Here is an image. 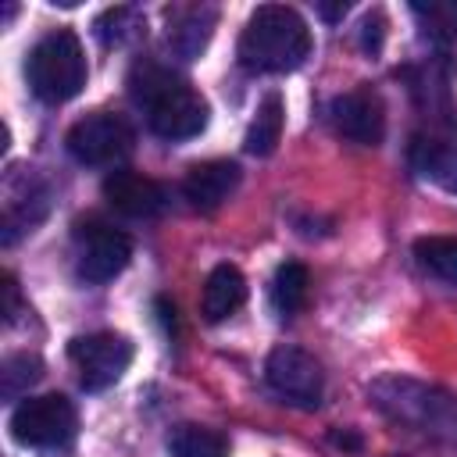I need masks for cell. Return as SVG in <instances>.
<instances>
[{
    "label": "cell",
    "instance_id": "cell-3",
    "mask_svg": "<svg viewBox=\"0 0 457 457\" xmlns=\"http://www.w3.org/2000/svg\"><path fill=\"white\" fill-rule=\"evenodd\" d=\"M371 403L389 414L393 421L414 425L450 446H457V400L436 386L414 382V378H400V375H386L378 382H371Z\"/></svg>",
    "mask_w": 457,
    "mask_h": 457
},
{
    "label": "cell",
    "instance_id": "cell-25",
    "mask_svg": "<svg viewBox=\"0 0 457 457\" xmlns=\"http://www.w3.org/2000/svg\"><path fill=\"white\" fill-rule=\"evenodd\" d=\"M318 14L328 18V21H336V18L346 14V4H343V0H339V4H318Z\"/></svg>",
    "mask_w": 457,
    "mask_h": 457
},
{
    "label": "cell",
    "instance_id": "cell-2",
    "mask_svg": "<svg viewBox=\"0 0 457 457\" xmlns=\"http://www.w3.org/2000/svg\"><path fill=\"white\" fill-rule=\"evenodd\" d=\"M129 86L132 96L146 107V121L161 139H193L207 129V100L168 68L154 61L136 64Z\"/></svg>",
    "mask_w": 457,
    "mask_h": 457
},
{
    "label": "cell",
    "instance_id": "cell-24",
    "mask_svg": "<svg viewBox=\"0 0 457 457\" xmlns=\"http://www.w3.org/2000/svg\"><path fill=\"white\" fill-rule=\"evenodd\" d=\"M18 311H21V293H18L14 275L7 271V275H4V321H14Z\"/></svg>",
    "mask_w": 457,
    "mask_h": 457
},
{
    "label": "cell",
    "instance_id": "cell-6",
    "mask_svg": "<svg viewBox=\"0 0 457 457\" xmlns=\"http://www.w3.org/2000/svg\"><path fill=\"white\" fill-rule=\"evenodd\" d=\"M132 125L121 118V114H111V111H96V114H86L79 118L68 136H64V146L68 154L79 161V164H114L121 161L129 150H132Z\"/></svg>",
    "mask_w": 457,
    "mask_h": 457
},
{
    "label": "cell",
    "instance_id": "cell-7",
    "mask_svg": "<svg viewBox=\"0 0 457 457\" xmlns=\"http://www.w3.org/2000/svg\"><path fill=\"white\" fill-rule=\"evenodd\" d=\"M68 357L79 371V382L86 393H100L107 386H114L129 361H132V343L118 332H89V336H79L71 339L68 346Z\"/></svg>",
    "mask_w": 457,
    "mask_h": 457
},
{
    "label": "cell",
    "instance_id": "cell-21",
    "mask_svg": "<svg viewBox=\"0 0 457 457\" xmlns=\"http://www.w3.org/2000/svg\"><path fill=\"white\" fill-rule=\"evenodd\" d=\"M411 11L432 39H439V43L457 39V0H414Z\"/></svg>",
    "mask_w": 457,
    "mask_h": 457
},
{
    "label": "cell",
    "instance_id": "cell-15",
    "mask_svg": "<svg viewBox=\"0 0 457 457\" xmlns=\"http://www.w3.org/2000/svg\"><path fill=\"white\" fill-rule=\"evenodd\" d=\"M411 164L421 179L436 182L446 193H457V143L414 139L411 143Z\"/></svg>",
    "mask_w": 457,
    "mask_h": 457
},
{
    "label": "cell",
    "instance_id": "cell-23",
    "mask_svg": "<svg viewBox=\"0 0 457 457\" xmlns=\"http://www.w3.org/2000/svg\"><path fill=\"white\" fill-rule=\"evenodd\" d=\"M382 36H386V18L378 11H371L364 18V25H361V46H364V54H378L382 50Z\"/></svg>",
    "mask_w": 457,
    "mask_h": 457
},
{
    "label": "cell",
    "instance_id": "cell-20",
    "mask_svg": "<svg viewBox=\"0 0 457 457\" xmlns=\"http://www.w3.org/2000/svg\"><path fill=\"white\" fill-rule=\"evenodd\" d=\"M414 257L432 275L457 282V236H425L414 243Z\"/></svg>",
    "mask_w": 457,
    "mask_h": 457
},
{
    "label": "cell",
    "instance_id": "cell-19",
    "mask_svg": "<svg viewBox=\"0 0 457 457\" xmlns=\"http://www.w3.org/2000/svg\"><path fill=\"white\" fill-rule=\"evenodd\" d=\"M39 378H43V361L36 353H11L0 368V393H4V400H18Z\"/></svg>",
    "mask_w": 457,
    "mask_h": 457
},
{
    "label": "cell",
    "instance_id": "cell-9",
    "mask_svg": "<svg viewBox=\"0 0 457 457\" xmlns=\"http://www.w3.org/2000/svg\"><path fill=\"white\" fill-rule=\"evenodd\" d=\"M132 257V243L125 232L111 225H82L79 228V278L86 282H111L125 271Z\"/></svg>",
    "mask_w": 457,
    "mask_h": 457
},
{
    "label": "cell",
    "instance_id": "cell-12",
    "mask_svg": "<svg viewBox=\"0 0 457 457\" xmlns=\"http://www.w3.org/2000/svg\"><path fill=\"white\" fill-rule=\"evenodd\" d=\"M239 186V164L232 161H204L193 164L182 179V193L196 211H214L221 207Z\"/></svg>",
    "mask_w": 457,
    "mask_h": 457
},
{
    "label": "cell",
    "instance_id": "cell-11",
    "mask_svg": "<svg viewBox=\"0 0 457 457\" xmlns=\"http://www.w3.org/2000/svg\"><path fill=\"white\" fill-rule=\"evenodd\" d=\"M104 196L114 211L129 214V218H154L164 211V186L139 175V171H129V168H118V171H107L104 179Z\"/></svg>",
    "mask_w": 457,
    "mask_h": 457
},
{
    "label": "cell",
    "instance_id": "cell-1",
    "mask_svg": "<svg viewBox=\"0 0 457 457\" xmlns=\"http://www.w3.org/2000/svg\"><path fill=\"white\" fill-rule=\"evenodd\" d=\"M239 64L261 75H282L307 61L311 54V29L307 21L286 4H264L250 14L239 36Z\"/></svg>",
    "mask_w": 457,
    "mask_h": 457
},
{
    "label": "cell",
    "instance_id": "cell-18",
    "mask_svg": "<svg viewBox=\"0 0 457 457\" xmlns=\"http://www.w3.org/2000/svg\"><path fill=\"white\" fill-rule=\"evenodd\" d=\"M307 268L300 261H286L278 271H275V282H271V300H275V311L278 314H296L303 303H307Z\"/></svg>",
    "mask_w": 457,
    "mask_h": 457
},
{
    "label": "cell",
    "instance_id": "cell-4",
    "mask_svg": "<svg viewBox=\"0 0 457 457\" xmlns=\"http://www.w3.org/2000/svg\"><path fill=\"white\" fill-rule=\"evenodd\" d=\"M86 75H89L86 54L71 29H54L29 50L25 79L43 104H64L79 96L86 86Z\"/></svg>",
    "mask_w": 457,
    "mask_h": 457
},
{
    "label": "cell",
    "instance_id": "cell-13",
    "mask_svg": "<svg viewBox=\"0 0 457 457\" xmlns=\"http://www.w3.org/2000/svg\"><path fill=\"white\" fill-rule=\"evenodd\" d=\"M214 21H218V11L207 7V4H189V7L168 11V46H171L182 61L200 57L204 46L211 43Z\"/></svg>",
    "mask_w": 457,
    "mask_h": 457
},
{
    "label": "cell",
    "instance_id": "cell-16",
    "mask_svg": "<svg viewBox=\"0 0 457 457\" xmlns=\"http://www.w3.org/2000/svg\"><path fill=\"white\" fill-rule=\"evenodd\" d=\"M282 125H286L282 96H278V93H268V96L261 100V107H257L250 129H246V139H243L246 154H253V157H268V154L278 146V139H282Z\"/></svg>",
    "mask_w": 457,
    "mask_h": 457
},
{
    "label": "cell",
    "instance_id": "cell-5",
    "mask_svg": "<svg viewBox=\"0 0 457 457\" xmlns=\"http://www.w3.org/2000/svg\"><path fill=\"white\" fill-rule=\"evenodd\" d=\"M75 407L61 393L29 396L11 414V436L32 450H64L75 439Z\"/></svg>",
    "mask_w": 457,
    "mask_h": 457
},
{
    "label": "cell",
    "instance_id": "cell-8",
    "mask_svg": "<svg viewBox=\"0 0 457 457\" xmlns=\"http://www.w3.org/2000/svg\"><path fill=\"white\" fill-rule=\"evenodd\" d=\"M264 375H268V386L286 403H296V407H318L321 403L325 371H321V364L307 350H300V346H275L268 353Z\"/></svg>",
    "mask_w": 457,
    "mask_h": 457
},
{
    "label": "cell",
    "instance_id": "cell-26",
    "mask_svg": "<svg viewBox=\"0 0 457 457\" xmlns=\"http://www.w3.org/2000/svg\"><path fill=\"white\" fill-rule=\"evenodd\" d=\"M332 443H336V446H350V450H357V446H361V439H357V436H350V432H332Z\"/></svg>",
    "mask_w": 457,
    "mask_h": 457
},
{
    "label": "cell",
    "instance_id": "cell-14",
    "mask_svg": "<svg viewBox=\"0 0 457 457\" xmlns=\"http://www.w3.org/2000/svg\"><path fill=\"white\" fill-rule=\"evenodd\" d=\"M246 300V278L236 264H218L211 268L204 293H200V314L207 321H225L228 314H236Z\"/></svg>",
    "mask_w": 457,
    "mask_h": 457
},
{
    "label": "cell",
    "instance_id": "cell-17",
    "mask_svg": "<svg viewBox=\"0 0 457 457\" xmlns=\"http://www.w3.org/2000/svg\"><path fill=\"white\" fill-rule=\"evenodd\" d=\"M171 457H228V439L207 425H179L168 436Z\"/></svg>",
    "mask_w": 457,
    "mask_h": 457
},
{
    "label": "cell",
    "instance_id": "cell-22",
    "mask_svg": "<svg viewBox=\"0 0 457 457\" xmlns=\"http://www.w3.org/2000/svg\"><path fill=\"white\" fill-rule=\"evenodd\" d=\"M143 25H146V21H143V14H139L136 7H111L107 14H100L96 36H100L104 43H125V39L136 36Z\"/></svg>",
    "mask_w": 457,
    "mask_h": 457
},
{
    "label": "cell",
    "instance_id": "cell-10",
    "mask_svg": "<svg viewBox=\"0 0 457 457\" xmlns=\"http://www.w3.org/2000/svg\"><path fill=\"white\" fill-rule=\"evenodd\" d=\"M332 121H336V129L346 139H353L361 146H378L382 136H386V107H382V96L371 86H357V89L336 96Z\"/></svg>",
    "mask_w": 457,
    "mask_h": 457
}]
</instances>
